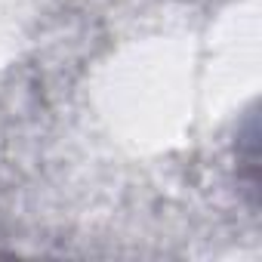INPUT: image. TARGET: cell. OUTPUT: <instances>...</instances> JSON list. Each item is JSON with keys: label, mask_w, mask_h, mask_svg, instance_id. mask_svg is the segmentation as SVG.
<instances>
[{"label": "cell", "mask_w": 262, "mask_h": 262, "mask_svg": "<svg viewBox=\"0 0 262 262\" xmlns=\"http://www.w3.org/2000/svg\"><path fill=\"white\" fill-rule=\"evenodd\" d=\"M259 129H256V111L247 114L244 133L237 136V182L247 191V204L250 210H256V191H259Z\"/></svg>", "instance_id": "6da1fadb"}]
</instances>
